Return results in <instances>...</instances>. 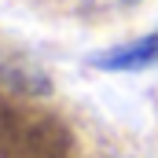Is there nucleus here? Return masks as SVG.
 <instances>
[{"label":"nucleus","instance_id":"nucleus-2","mask_svg":"<svg viewBox=\"0 0 158 158\" xmlns=\"http://www.w3.org/2000/svg\"><path fill=\"white\" fill-rule=\"evenodd\" d=\"M129 4H132V0H129Z\"/></svg>","mask_w":158,"mask_h":158},{"label":"nucleus","instance_id":"nucleus-1","mask_svg":"<svg viewBox=\"0 0 158 158\" xmlns=\"http://www.w3.org/2000/svg\"><path fill=\"white\" fill-rule=\"evenodd\" d=\"M155 63H158V30L140 37V40H129V44H118V48L88 55V66L110 70V74H136V70H147Z\"/></svg>","mask_w":158,"mask_h":158}]
</instances>
